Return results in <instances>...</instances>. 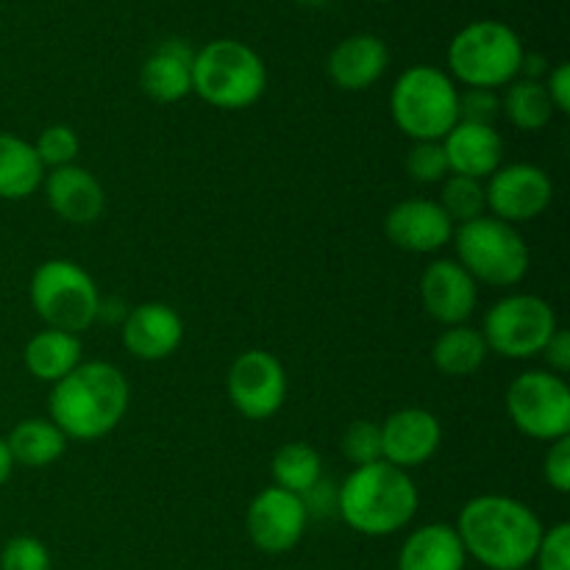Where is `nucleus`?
<instances>
[{
    "label": "nucleus",
    "instance_id": "4468645a",
    "mask_svg": "<svg viewBox=\"0 0 570 570\" xmlns=\"http://www.w3.org/2000/svg\"><path fill=\"white\" fill-rule=\"evenodd\" d=\"M423 309L432 321L462 326L479 304V284L456 259H434L421 276Z\"/></svg>",
    "mask_w": 570,
    "mask_h": 570
},
{
    "label": "nucleus",
    "instance_id": "2f4dec72",
    "mask_svg": "<svg viewBox=\"0 0 570 570\" xmlns=\"http://www.w3.org/2000/svg\"><path fill=\"white\" fill-rule=\"evenodd\" d=\"M33 148H37L39 161L56 170V167H67L76 161L78 150H81V139L70 126H48L37 137Z\"/></svg>",
    "mask_w": 570,
    "mask_h": 570
},
{
    "label": "nucleus",
    "instance_id": "9d476101",
    "mask_svg": "<svg viewBox=\"0 0 570 570\" xmlns=\"http://www.w3.org/2000/svg\"><path fill=\"white\" fill-rule=\"evenodd\" d=\"M507 415L521 434L554 440L570 434V387L551 371H527L507 390Z\"/></svg>",
    "mask_w": 570,
    "mask_h": 570
},
{
    "label": "nucleus",
    "instance_id": "f8f14e48",
    "mask_svg": "<svg viewBox=\"0 0 570 570\" xmlns=\"http://www.w3.org/2000/svg\"><path fill=\"white\" fill-rule=\"evenodd\" d=\"M484 195H488V209L493 212V217L518 226L549 209L554 198V184L543 167L515 161V165H501L488 178Z\"/></svg>",
    "mask_w": 570,
    "mask_h": 570
},
{
    "label": "nucleus",
    "instance_id": "72a5a7b5",
    "mask_svg": "<svg viewBox=\"0 0 570 570\" xmlns=\"http://www.w3.org/2000/svg\"><path fill=\"white\" fill-rule=\"evenodd\" d=\"M532 562L538 570H570V523L562 521L546 529Z\"/></svg>",
    "mask_w": 570,
    "mask_h": 570
},
{
    "label": "nucleus",
    "instance_id": "cd10ccee",
    "mask_svg": "<svg viewBox=\"0 0 570 570\" xmlns=\"http://www.w3.org/2000/svg\"><path fill=\"white\" fill-rule=\"evenodd\" d=\"M271 473L276 488L304 499V495L323 479L321 454L306 443H287L273 454Z\"/></svg>",
    "mask_w": 570,
    "mask_h": 570
},
{
    "label": "nucleus",
    "instance_id": "ea45409f",
    "mask_svg": "<svg viewBox=\"0 0 570 570\" xmlns=\"http://www.w3.org/2000/svg\"><path fill=\"white\" fill-rule=\"evenodd\" d=\"M298 3H304V6H323V3H326V0H298Z\"/></svg>",
    "mask_w": 570,
    "mask_h": 570
},
{
    "label": "nucleus",
    "instance_id": "9b49d317",
    "mask_svg": "<svg viewBox=\"0 0 570 570\" xmlns=\"http://www.w3.org/2000/svg\"><path fill=\"white\" fill-rule=\"evenodd\" d=\"M228 401L248 421H267L287 399V373L282 362L262 348L243 351L228 367Z\"/></svg>",
    "mask_w": 570,
    "mask_h": 570
},
{
    "label": "nucleus",
    "instance_id": "f3484780",
    "mask_svg": "<svg viewBox=\"0 0 570 570\" xmlns=\"http://www.w3.org/2000/svg\"><path fill=\"white\" fill-rule=\"evenodd\" d=\"M184 337V323L173 306L148 301L122 317V345L142 362H161L176 354Z\"/></svg>",
    "mask_w": 570,
    "mask_h": 570
},
{
    "label": "nucleus",
    "instance_id": "1a4fd4ad",
    "mask_svg": "<svg viewBox=\"0 0 570 570\" xmlns=\"http://www.w3.org/2000/svg\"><path fill=\"white\" fill-rule=\"evenodd\" d=\"M560 328L554 306L540 295H504L484 312L482 337L490 354L504 360H532L543 354L551 334Z\"/></svg>",
    "mask_w": 570,
    "mask_h": 570
},
{
    "label": "nucleus",
    "instance_id": "e433bc0d",
    "mask_svg": "<svg viewBox=\"0 0 570 570\" xmlns=\"http://www.w3.org/2000/svg\"><path fill=\"white\" fill-rule=\"evenodd\" d=\"M540 356L549 362L551 373H557V376H566V373L570 371V332H566V328H557V332L551 334L549 343H546L543 354Z\"/></svg>",
    "mask_w": 570,
    "mask_h": 570
},
{
    "label": "nucleus",
    "instance_id": "aec40b11",
    "mask_svg": "<svg viewBox=\"0 0 570 570\" xmlns=\"http://www.w3.org/2000/svg\"><path fill=\"white\" fill-rule=\"evenodd\" d=\"M193 45L184 39H165L145 59L139 87L156 104H178L193 92Z\"/></svg>",
    "mask_w": 570,
    "mask_h": 570
},
{
    "label": "nucleus",
    "instance_id": "473e14b6",
    "mask_svg": "<svg viewBox=\"0 0 570 570\" xmlns=\"http://www.w3.org/2000/svg\"><path fill=\"white\" fill-rule=\"evenodd\" d=\"M0 570H50L48 546L31 534H17L6 540L0 551Z\"/></svg>",
    "mask_w": 570,
    "mask_h": 570
},
{
    "label": "nucleus",
    "instance_id": "ddd939ff",
    "mask_svg": "<svg viewBox=\"0 0 570 570\" xmlns=\"http://www.w3.org/2000/svg\"><path fill=\"white\" fill-rule=\"evenodd\" d=\"M309 512L304 499L282 488H265L254 495L245 515L250 543L265 554H287L304 540Z\"/></svg>",
    "mask_w": 570,
    "mask_h": 570
},
{
    "label": "nucleus",
    "instance_id": "a878e982",
    "mask_svg": "<svg viewBox=\"0 0 570 570\" xmlns=\"http://www.w3.org/2000/svg\"><path fill=\"white\" fill-rule=\"evenodd\" d=\"M488 343L482 332L471 328L468 323L462 326H449L432 345V362L440 373L451 379L473 376L488 360Z\"/></svg>",
    "mask_w": 570,
    "mask_h": 570
},
{
    "label": "nucleus",
    "instance_id": "b1692460",
    "mask_svg": "<svg viewBox=\"0 0 570 570\" xmlns=\"http://www.w3.org/2000/svg\"><path fill=\"white\" fill-rule=\"evenodd\" d=\"M45 181V165L37 148L22 137L0 131V198H31Z\"/></svg>",
    "mask_w": 570,
    "mask_h": 570
},
{
    "label": "nucleus",
    "instance_id": "0eeeda50",
    "mask_svg": "<svg viewBox=\"0 0 570 570\" xmlns=\"http://www.w3.org/2000/svg\"><path fill=\"white\" fill-rule=\"evenodd\" d=\"M456 248V262L476 278V284L490 287H515L529 273V248L521 232L493 215L462 223L451 237Z\"/></svg>",
    "mask_w": 570,
    "mask_h": 570
},
{
    "label": "nucleus",
    "instance_id": "6e6552de",
    "mask_svg": "<svg viewBox=\"0 0 570 570\" xmlns=\"http://www.w3.org/2000/svg\"><path fill=\"white\" fill-rule=\"evenodd\" d=\"M31 306L48 328L87 332L100 312V293L92 276L70 259H48L31 276Z\"/></svg>",
    "mask_w": 570,
    "mask_h": 570
},
{
    "label": "nucleus",
    "instance_id": "39448f33",
    "mask_svg": "<svg viewBox=\"0 0 570 570\" xmlns=\"http://www.w3.org/2000/svg\"><path fill=\"white\" fill-rule=\"evenodd\" d=\"M390 111L412 142H443L445 134L460 122V89L449 72L415 65L393 83Z\"/></svg>",
    "mask_w": 570,
    "mask_h": 570
},
{
    "label": "nucleus",
    "instance_id": "c756f323",
    "mask_svg": "<svg viewBox=\"0 0 570 570\" xmlns=\"http://www.w3.org/2000/svg\"><path fill=\"white\" fill-rule=\"evenodd\" d=\"M340 451L354 468L382 460V426L373 421H354L340 440Z\"/></svg>",
    "mask_w": 570,
    "mask_h": 570
},
{
    "label": "nucleus",
    "instance_id": "393cba45",
    "mask_svg": "<svg viewBox=\"0 0 570 570\" xmlns=\"http://www.w3.org/2000/svg\"><path fill=\"white\" fill-rule=\"evenodd\" d=\"M14 465L48 468L67 451V438L53 421L45 417H26L17 423L6 438Z\"/></svg>",
    "mask_w": 570,
    "mask_h": 570
},
{
    "label": "nucleus",
    "instance_id": "4be33fe9",
    "mask_svg": "<svg viewBox=\"0 0 570 570\" xmlns=\"http://www.w3.org/2000/svg\"><path fill=\"white\" fill-rule=\"evenodd\" d=\"M468 554L449 523L417 527L399 551V570H465Z\"/></svg>",
    "mask_w": 570,
    "mask_h": 570
},
{
    "label": "nucleus",
    "instance_id": "bb28decb",
    "mask_svg": "<svg viewBox=\"0 0 570 570\" xmlns=\"http://www.w3.org/2000/svg\"><path fill=\"white\" fill-rule=\"evenodd\" d=\"M501 111L507 120L521 131H543L554 120L557 109L546 92L543 81H529V78H515L507 83V92L501 98Z\"/></svg>",
    "mask_w": 570,
    "mask_h": 570
},
{
    "label": "nucleus",
    "instance_id": "7ed1b4c3",
    "mask_svg": "<svg viewBox=\"0 0 570 570\" xmlns=\"http://www.w3.org/2000/svg\"><path fill=\"white\" fill-rule=\"evenodd\" d=\"M421 507L410 471L379 460L354 468L337 488V515L365 538H387L410 527Z\"/></svg>",
    "mask_w": 570,
    "mask_h": 570
},
{
    "label": "nucleus",
    "instance_id": "a211bd4d",
    "mask_svg": "<svg viewBox=\"0 0 570 570\" xmlns=\"http://www.w3.org/2000/svg\"><path fill=\"white\" fill-rule=\"evenodd\" d=\"M45 198L48 206L72 226H89L104 215L106 195L98 178L78 165L56 167L45 173Z\"/></svg>",
    "mask_w": 570,
    "mask_h": 570
},
{
    "label": "nucleus",
    "instance_id": "2eb2a0df",
    "mask_svg": "<svg viewBox=\"0 0 570 570\" xmlns=\"http://www.w3.org/2000/svg\"><path fill=\"white\" fill-rule=\"evenodd\" d=\"M379 426H382V460L401 471L426 465L443 443V426L438 415L421 406L393 412Z\"/></svg>",
    "mask_w": 570,
    "mask_h": 570
},
{
    "label": "nucleus",
    "instance_id": "6ab92c4d",
    "mask_svg": "<svg viewBox=\"0 0 570 570\" xmlns=\"http://www.w3.org/2000/svg\"><path fill=\"white\" fill-rule=\"evenodd\" d=\"M445 159H449L451 176H465L484 181L493 176L504 161V139L495 126H479V122H456L443 137Z\"/></svg>",
    "mask_w": 570,
    "mask_h": 570
},
{
    "label": "nucleus",
    "instance_id": "7c9ffc66",
    "mask_svg": "<svg viewBox=\"0 0 570 570\" xmlns=\"http://www.w3.org/2000/svg\"><path fill=\"white\" fill-rule=\"evenodd\" d=\"M404 165L406 176L417 184H443L451 176L443 142H415Z\"/></svg>",
    "mask_w": 570,
    "mask_h": 570
},
{
    "label": "nucleus",
    "instance_id": "c85d7f7f",
    "mask_svg": "<svg viewBox=\"0 0 570 570\" xmlns=\"http://www.w3.org/2000/svg\"><path fill=\"white\" fill-rule=\"evenodd\" d=\"M440 209L449 215V220L456 226L462 223L479 220L488 212V195H484V181L465 176H449L440 189Z\"/></svg>",
    "mask_w": 570,
    "mask_h": 570
},
{
    "label": "nucleus",
    "instance_id": "a19ab883",
    "mask_svg": "<svg viewBox=\"0 0 570 570\" xmlns=\"http://www.w3.org/2000/svg\"><path fill=\"white\" fill-rule=\"evenodd\" d=\"M371 3H390V0H371Z\"/></svg>",
    "mask_w": 570,
    "mask_h": 570
},
{
    "label": "nucleus",
    "instance_id": "dca6fc26",
    "mask_svg": "<svg viewBox=\"0 0 570 570\" xmlns=\"http://www.w3.org/2000/svg\"><path fill=\"white\" fill-rule=\"evenodd\" d=\"M384 234L390 243L410 254H438L454 237V223L449 220L438 200L410 198L395 204L384 217Z\"/></svg>",
    "mask_w": 570,
    "mask_h": 570
},
{
    "label": "nucleus",
    "instance_id": "20e7f679",
    "mask_svg": "<svg viewBox=\"0 0 570 570\" xmlns=\"http://www.w3.org/2000/svg\"><path fill=\"white\" fill-rule=\"evenodd\" d=\"M265 61L250 45L237 39H215L195 50L193 92L215 109H248L265 95Z\"/></svg>",
    "mask_w": 570,
    "mask_h": 570
},
{
    "label": "nucleus",
    "instance_id": "4c0bfd02",
    "mask_svg": "<svg viewBox=\"0 0 570 570\" xmlns=\"http://www.w3.org/2000/svg\"><path fill=\"white\" fill-rule=\"evenodd\" d=\"M546 92H549L551 104L560 115H568L570 111V65L562 61L554 70H549V78H546Z\"/></svg>",
    "mask_w": 570,
    "mask_h": 570
},
{
    "label": "nucleus",
    "instance_id": "f257e3e1",
    "mask_svg": "<svg viewBox=\"0 0 570 570\" xmlns=\"http://www.w3.org/2000/svg\"><path fill=\"white\" fill-rule=\"evenodd\" d=\"M454 529L465 554L490 570H527L546 532L532 507L495 493L468 501Z\"/></svg>",
    "mask_w": 570,
    "mask_h": 570
},
{
    "label": "nucleus",
    "instance_id": "58836bf2",
    "mask_svg": "<svg viewBox=\"0 0 570 570\" xmlns=\"http://www.w3.org/2000/svg\"><path fill=\"white\" fill-rule=\"evenodd\" d=\"M11 471H14V460H11V451L6 445V438H0V488L9 482Z\"/></svg>",
    "mask_w": 570,
    "mask_h": 570
},
{
    "label": "nucleus",
    "instance_id": "5701e85b",
    "mask_svg": "<svg viewBox=\"0 0 570 570\" xmlns=\"http://www.w3.org/2000/svg\"><path fill=\"white\" fill-rule=\"evenodd\" d=\"M22 360L31 376L56 384L81 365V340L78 334L59 332V328H42L26 343Z\"/></svg>",
    "mask_w": 570,
    "mask_h": 570
},
{
    "label": "nucleus",
    "instance_id": "412c9836",
    "mask_svg": "<svg viewBox=\"0 0 570 570\" xmlns=\"http://www.w3.org/2000/svg\"><path fill=\"white\" fill-rule=\"evenodd\" d=\"M390 65V50L373 33H354L345 37L337 48L328 53L326 70L328 78L345 92H362L373 87L384 76Z\"/></svg>",
    "mask_w": 570,
    "mask_h": 570
},
{
    "label": "nucleus",
    "instance_id": "423d86ee",
    "mask_svg": "<svg viewBox=\"0 0 570 570\" xmlns=\"http://www.w3.org/2000/svg\"><path fill=\"white\" fill-rule=\"evenodd\" d=\"M523 42L507 22H468L449 45V70L465 89H501L521 76Z\"/></svg>",
    "mask_w": 570,
    "mask_h": 570
},
{
    "label": "nucleus",
    "instance_id": "c9c22d12",
    "mask_svg": "<svg viewBox=\"0 0 570 570\" xmlns=\"http://www.w3.org/2000/svg\"><path fill=\"white\" fill-rule=\"evenodd\" d=\"M543 476L557 493H570V434L549 445L543 460Z\"/></svg>",
    "mask_w": 570,
    "mask_h": 570
},
{
    "label": "nucleus",
    "instance_id": "f704fd0d",
    "mask_svg": "<svg viewBox=\"0 0 570 570\" xmlns=\"http://www.w3.org/2000/svg\"><path fill=\"white\" fill-rule=\"evenodd\" d=\"M501 115V98L493 89H462L460 92V120L495 126Z\"/></svg>",
    "mask_w": 570,
    "mask_h": 570
},
{
    "label": "nucleus",
    "instance_id": "f03ea898",
    "mask_svg": "<svg viewBox=\"0 0 570 570\" xmlns=\"http://www.w3.org/2000/svg\"><path fill=\"white\" fill-rule=\"evenodd\" d=\"M126 376L109 362H81L61 382L53 384L48 399L50 421L67 440H100L120 426L128 412Z\"/></svg>",
    "mask_w": 570,
    "mask_h": 570
}]
</instances>
